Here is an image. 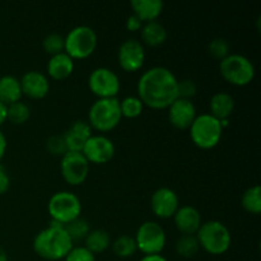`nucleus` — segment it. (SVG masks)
<instances>
[{
  "label": "nucleus",
  "instance_id": "f257e3e1",
  "mask_svg": "<svg viewBox=\"0 0 261 261\" xmlns=\"http://www.w3.org/2000/svg\"><path fill=\"white\" fill-rule=\"evenodd\" d=\"M138 97L153 110H165L178 98V79L165 66H153L138 81Z\"/></svg>",
  "mask_w": 261,
  "mask_h": 261
},
{
  "label": "nucleus",
  "instance_id": "f03ea898",
  "mask_svg": "<svg viewBox=\"0 0 261 261\" xmlns=\"http://www.w3.org/2000/svg\"><path fill=\"white\" fill-rule=\"evenodd\" d=\"M33 251L48 261L65 259L74 247V242L69 237L65 227L51 221L50 226L38 232L33 239Z\"/></svg>",
  "mask_w": 261,
  "mask_h": 261
},
{
  "label": "nucleus",
  "instance_id": "7ed1b4c3",
  "mask_svg": "<svg viewBox=\"0 0 261 261\" xmlns=\"http://www.w3.org/2000/svg\"><path fill=\"white\" fill-rule=\"evenodd\" d=\"M196 239L204 251L211 255H223L229 250L232 236L228 227L219 221H208L201 223L196 232Z\"/></svg>",
  "mask_w": 261,
  "mask_h": 261
},
{
  "label": "nucleus",
  "instance_id": "20e7f679",
  "mask_svg": "<svg viewBox=\"0 0 261 261\" xmlns=\"http://www.w3.org/2000/svg\"><path fill=\"white\" fill-rule=\"evenodd\" d=\"M120 101L117 98H98L88 112V124L101 133L114 130L121 121Z\"/></svg>",
  "mask_w": 261,
  "mask_h": 261
},
{
  "label": "nucleus",
  "instance_id": "39448f33",
  "mask_svg": "<svg viewBox=\"0 0 261 261\" xmlns=\"http://www.w3.org/2000/svg\"><path fill=\"white\" fill-rule=\"evenodd\" d=\"M65 40V50L71 59L83 60L89 58L96 51L98 45V37L96 31L89 25H76L71 28L68 35L64 37Z\"/></svg>",
  "mask_w": 261,
  "mask_h": 261
},
{
  "label": "nucleus",
  "instance_id": "423d86ee",
  "mask_svg": "<svg viewBox=\"0 0 261 261\" xmlns=\"http://www.w3.org/2000/svg\"><path fill=\"white\" fill-rule=\"evenodd\" d=\"M219 73L226 82L236 87H245L255 78V66L241 54H229L219 63Z\"/></svg>",
  "mask_w": 261,
  "mask_h": 261
},
{
  "label": "nucleus",
  "instance_id": "0eeeda50",
  "mask_svg": "<svg viewBox=\"0 0 261 261\" xmlns=\"http://www.w3.org/2000/svg\"><path fill=\"white\" fill-rule=\"evenodd\" d=\"M189 130L193 143L200 149H213L219 144L223 134L219 120L211 114H201L196 116Z\"/></svg>",
  "mask_w": 261,
  "mask_h": 261
},
{
  "label": "nucleus",
  "instance_id": "6e6552de",
  "mask_svg": "<svg viewBox=\"0 0 261 261\" xmlns=\"http://www.w3.org/2000/svg\"><path fill=\"white\" fill-rule=\"evenodd\" d=\"M47 212L51 221L61 226H66L71 221L81 217V199L70 191H58L48 200Z\"/></svg>",
  "mask_w": 261,
  "mask_h": 261
},
{
  "label": "nucleus",
  "instance_id": "1a4fd4ad",
  "mask_svg": "<svg viewBox=\"0 0 261 261\" xmlns=\"http://www.w3.org/2000/svg\"><path fill=\"white\" fill-rule=\"evenodd\" d=\"M134 240L137 242V249L144 255H160L167 242L165 229L153 221L140 224Z\"/></svg>",
  "mask_w": 261,
  "mask_h": 261
},
{
  "label": "nucleus",
  "instance_id": "9d476101",
  "mask_svg": "<svg viewBox=\"0 0 261 261\" xmlns=\"http://www.w3.org/2000/svg\"><path fill=\"white\" fill-rule=\"evenodd\" d=\"M88 87L98 98H116L120 91V78L109 68H96L88 76Z\"/></svg>",
  "mask_w": 261,
  "mask_h": 261
},
{
  "label": "nucleus",
  "instance_id": "9b49d317",
  "mask_svg": "<svg viewBox=\"0 0 261 261\" xmlns=\"http://www.w3.org/2000/svg\"><path fill=\"white\" fill-rule=\"evenodd\" d=\"M60 172L69 185L79 186L88 177L89 162L81 152H66L61 157Z\"/></svg>",
  "mask_w": 261,
  "mask_h": 261
},
{
  "label": "nucleus",
  "instance_id": "f8f14e48",
  "mask_svg": "<svg viewBox=\"0 0 261 261\" xmlns=\"http://www.w3.org/2000/svg\"><path fill=\"white\" fill-rule=\"evenodd\" d=\"M114 142L105 135H92L84 144L82 154L86 157L89 163L94 165H105L110 162L115 155Z\"/></svg>",
  "mask_w": 261,
  "mask_h": 261
},
{
  "label": "nucleus",
  "instance_id": "ddd939ff",
  "mask_svg": "<svg viewBox=\"0 0 261 261\" xmlns=\"http://www.w3.org/2000/svg\"><path fill=\"white\" fill-rule=\"evenodd\" d=\"M117 59H119V64L122 70L127 71V73H135L144 65V46L134 38L125 40L117 50Z\"/></svg>",
  "mask_w": 261,
  "mask_h": 261
},
{
  "label": "nucleus",
  "instance_id": "4468645a",
  "mask_svg": "<svg viewBox=\"0 0 261 261\" xmlns=\"http://www.w3.org/2000/svg\"><path fill=\"white\" fill-rule=\"evenodd\" d=\"M178 208H180V200L177 194L172 189L160 188L150 196V209L158 218H172Z\"/></svg>",
  "mask_w": 261,
  "mask_h": 261
},
{
  "label": "nucleus",
  "instance_id": "2eb2a0df",
  "mask_svg": "<svg viewBox=\"0 0 261 261\" xmlns=\"http://www.w3.org/2000/svg\"><path fill=\"white\" fill-rule=\"evenodd\" d=\"M168 120L176 129L186 130L191 126L196 115L195 105L190 99L177 98L168 107Z\"/></svg>",
  "mask_w": 261,
  "mask_h": 261
},
{
  "label": "nucleus",
  "instance_id": "dca6fc26",
  "mask_svg": "<svg viewBox=\"0 0 261 261\" xmlns=\"http://www.w3.org/2000/svg\"><path fill=\"white\" fill-rule=\"evenodd\" d=\"M22 93L32 99L45 98L50 91V82L48 78L41 71L31 70L23 74L19 79Z\"/></svg>",
  "mask_w": 261,
  "mask_h": 261
},
{
  "label": "nucleus",
  "instance_id": "f3484780",
  "mask_svg": "<svg viewBox=\"0 0 261 261\" xmlns=\"http://www.w3.org/2000/svg\"><path fill=\"white\" fill-rule=\"evenodd\" d=\"M92 127L88 121L76 120L63 134L68 152H81L83 150L87 139L92 137Z\"/></svg>",
  "mask_w": 261,
  "mask_h": 261
},
{
  "label": "nucleus",
  "instance_id": "a211bd4d",
  "mask_svg": "<svg viewBox=\"0 0 261 261\" xmlns=\"http://www.w3.org/2000/svg\"><path fill=\"white\" fill-rule=\"evenodd\" d=\"M172 218L177 231L182 234H196L203 223L200 212L191 205L180 206Z\"/></svg>",
  "mask_w": 261,
  "mask_h": 261
},
{
  "label": "nucleus",
  "instance_id": "6ab92c4d",
  "mask_svg": "<svg viewBox=\"0 0 261 261\" xmlns=\"http://www.w3.org/2000/svg\"><path fill=\"white\" fill-rule=\"evenodd\" d=\"M130 5L133 8V14L145 23L157 20L165 8L162 0H132Z\"/></svg>",
  "mask_w": 261,
  "mask_h": 261
},
{
  "label": "nucleus",
  "instance_id": "aec40b11",
  "mask_svg": "<svg viewBox=\"0 0 261 261\" xmlns=\"http://www.w3.org/2000/svg\"><path fill=\"white\" fill-rule=\"evenodd\" d=\"M74 71V60L65 53L51 56L47 61V74L55 81L68 79Z\"/></svg>",
  "mask_w": 261,
  "mask_h": 261
},
{
  "label": "nucleus",
  "instance_id": "412c9836",
  "mask_svg": "<svg viewBox=\"0 0 261 261\" xmlns=\"http://www.w3.org/2000/svg\"><path fill=\"white\" fill-rule=\"evenodd\" d=\"M234 98L226 92H218L213 94L209 102V114L217 120H228L234 110Z\"/></svg>",
  "mask_w": 261,
  "mask_h": 261
},
{
  "label": "nucleus",
  "instance_id": "4be33fe9",
  "mask_svg": "<svg viewBox=\"0 0 261 261\" xmlns=\"http://www.w3.org/2000/svg\"><path fill=\"white\" fill-rule=\"evenodd\" d=\"M22 88L19 79L13 75L0 76V102L5 106L15 103L22 98Z\"/></svg>",
  "mask_w": 261,
  "mask_h": 261
},
{
  "label": "nucleus",
  "instance_id": "5701e85b",
  "mask_svg": "<svg viewBox=\"0 0 261 261\" xmlns=\"http://www.w3.org/2000/svg\"><path fill=\"white\" fill-rule=\"evenodd\" d=\"M140 36L145 45L157 47V46L163 45L167 40V30L165 28V25L154 20V22L145 23L143 25L140 30Z\"/></svg>",
  "mask_w": 261,
  "mask_h": 261
},
{
  "label": "nucleus",
  "instance_id": "b1692460",
  "mask_svg": "<svg viewBox=\"0 0 261 261\" xmlns=\"http://www.w3.org/2000/svg\"><path fill=\"white\" fill-rule=\"evenodd\" d=\"M111 246V237L109 232L105 229H93L89 231L87 237L84 239V247L89 252L96 256L97 254H102Z\"/></svg>",
  "mask_w": 261,
  "mask_h": 261
},
{
  "label": "nucleus",
  "instance_id": "393cba45",
  "mask_svg": "<svg viewBox=\"0 0 261 261\" xmlns=\"http://www.w3.org/2000/svg\"><path fill=\"white\" fill-rule=\"evenodd\" d=\"M175 250L176 254L185 259H190V257L195 256L198 251L200 250V245H199L196 234H181L175 242Z\"/></svg>",
  "mask_w": 261,
  "mask_h": 261
},
{
  "label": "nucleus",
  "instance_id": "a878e982",
  "mask_svg": "<svg viewBox=\"0 0 261 261\" xmlns=\"http://www.w3.org/2000/svg\"><path fill=\"white\" fill-rule=\"evenodd\" d=\"M241 204L246 212L251 214L261 213V188L254 185L247 189L241 198Z\"/></svg>",
  "mask_w": 261,
  "mask_h": 261
},
{
  "label": "nucleus",
  "instance_id": "bb28decb",
  "mask_svg": "<svg viewBox=\"0 0 261 261\" xmlns=\"http://www.w3.org/2000/svg\"><path fill=\"white\" fill-rule=\"evenodd\" d=\"M112 251L116 256L122 257H130L138 251L137 249V242H135L134 237L127 236V234H122L119 236L114 242H111Z\"/></svg>",
  "mask_w": 261,
  "mask_h": 261
},
{
  "label": "nucleus",
  "instance_id": "cd10ccee",
  "mask_svg": "<svg viewBox=\"0 0 261 261\" xmlns=\"http://www.w3.org/2000/svg\"><path fill=\"white\" fill-rule=\"evenodd\" d=\"M31 116V110L24 102H15L7 106V120L12 124L22 125L28 121Z\"/></svg>",
  "mask_w": 261,
  "mask_h": 261
},
{
  "label": "nucleus",
  "instance_id": "c85d7f7f",
  "mask_svg": "<svg viewBox=\"0 0 261 261\" xmlns=\"http://www.w3.org/2000/svg\"><path fill=\"white\" fill-rule=\"evenodd\" d=\"M144 105L140 101L138 96H129L125 97L124 99L120 101V111L121 116L126 119H135L142 115Z\"/></svg>",
  "mask_w": 261,
  "mask_h": 261
},
{
  "label": "nucleus",
  "instance_id": "c756f323",
  "mask_svg": "<svg viewBox=\"0 0 261 261\" xmlns=\"http://www.w3.org/2000/svg\"><path fill=\"white\" fill-rule=\"evenodd\" d=\"M65 227V231L68 232L69 237H70V240L73 242L75 241H81V240H83L87 237V234L89 233V224L88 222L86 221V219L83 218H76L74 219V221H71L70 223H68Z\"/></svg>",
  "mask_w": 261,
  "mask_h": 261
},
{
  "label": "nucleus",
  "instance_id": "7c9ffc66",
  "mask_svg": "<svg viewBox=\"0 0 261 261\" xmlns=\"http://www.w3.org/2000/svg\"><path fill=\"white\" fill-rule=\"evenodd\" d=\"M42 47L48 55H58V54L64 53V50H65V40L59 33H50V35L43 38Z\"/></svg>",
  "mask_w": 261,
  "mask_h": 261
},
{
  "label": "nucleus",
  "instance_id": "2f4dec72",
  "mask_svg": "<svg viewBox=\"0 0 261 261\" xmlns=\"http://www.w3.org/2000/svg\"><path fill=\"white\" fill-rule=\"evenodd\" d=\"M208 51L214 59H218V60H223L224 58L229 55V43L228 41L224 40L222 37H216L209 42L208 45Z\"/></svg>",
  "mask_w": 261,
  "mask_h": 261
},
{
  "label": "nucleus",
  "instance_id": "473e14b6",
  "mask_svg": "<svg viewBox=\"0 0 261 261\" xmlns=\"http://www.w3.org/2000/svg\"><path fill=\"white\" fill-rule=\"evenodd\" d=\"M46 147H47L48 152L54 155H61L63 157L68 152L63 135H54V137L48 138Z\"/></svg>",
  "mask_w": 261,
  "mask_h": 261
},
{
  "label": "nucleus",
  "instance_id": "72a5a7b5",
  "mask_svg": "<svg viewBox=\"0 0 261 261\" xmlns=\"http://www.w3.org/2000/svg\"><path fill=\"white\" fill-rule=\"evenodd\" d=\"M64 261H96V256L84 246H78L71 249Z\"/></svg>",
  "mask_w": 261,
  "mask_h": 261
},
{
  "label": "nucleus",
  "instance_id": "f704fd0d",
  "mask_svg": "<svg viewBox=\"0 0 261 261\" xmlns=\"http://www.w3.org/2000/svg\"><path fill=\"white\" fill-rule=\"evenodd\" d=\"M196 84L195 82L191 79H184V81H178V98L190 99L196 94Z\"/></svg>",
  "mask_w": 261,
  "mask_h": 261
},
{
  "label": "nucleus",
  "instance_id": "c9c22d12",
  "mask_svg": "<svg viewBox=\"0 0 261 261\" xmlns=\"http://www.w3.org/2000/svg\"><path fill=\"white\" fill-rule=\"evenodd\" d=\"M125 27L130 32H137V31L142 30L143 22L137 17V15L132 14L126 18V22H125Z\"/></svg>",
  "mask_w": 261,
  "mask_h": 261
},
{
  "label": "nucleus",
  "instance_id": "e433bc0d",
  "mask_svg": "<svg viewBox=\"0 0 261 261\" xmlns=\"http://www.w3.org/2000/svg\"><path fill=\"white\" fill-rule=\"evenodd\" d=\"M10 188V177L5 168L0 165V195L7 193Z\"/></svg>",
  "mask_w": 261,
  "mask_h": 261
},
{
  "label": "nucleus",
  "instance_id": "4c0bfd02",
  "mask_svg": "<svg viewBox=\"0 0 261 261\" xmlns=\"http://www.w3.org/2000/svg\"><path fill=\"white\" fill-rule=\"evenodd\" d=\"M5 152H7V138H5L4 133L0 130V163H2L3 158H4Z\"/></svg>",
  "mask_w": 261,
  "mask_h": 261
},
{
  "label": "nucleus",
  "instance_id": "58836bf2",
  "mask_svg": "<svg viewBox=\"0 0 261 261\" xmlns=\"http://www.w3.org/2000/svg\"><path fill=\"white\" fill-rule=\"evenodd\" d=\"M140 261H167L165 256L162 255H144V256L140 259Z\"/></svg>",
  "mask_w": 261,
  "mask_h": 261
},
{
  "label": "nucleus",
  "instance_id": "ea45409f",
  "mask_svg": "<svg viewBox=\"0 0 261 261\" xmlns=\"http://www.w3.org/2000/svg\"><path fill=\"white\" fill-rule=\"evenodd\" d=\"M7 121V106L0 102V126Z\"/></svg>",
  "mask_w": 261,
  "mask_h": 261
},
{
  "label": "nucleus",
  "instance_id": "a19ab883",
  "mask_svg": "<svg viewBox=\"0 0 261 261\" xmlns=\"http://www.w3.org/2000/svg\"><path fill=\"white\" fill-rule=\"evenodd\" d=\"M0 261H8V254L3 247H0Z\"/></svg>",
  "mask_w": 261,
  "mask_h": 261
}]
</instances>
